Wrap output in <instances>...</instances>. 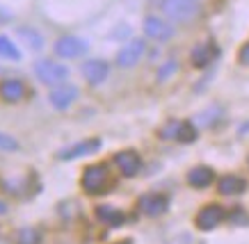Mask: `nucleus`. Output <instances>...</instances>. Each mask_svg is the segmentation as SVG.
Wrapping results in <instances>:
<instances>
[{"instance_id":"obj_21","label":"nucleus","mask_w":249,"mask_h":244,"mask_svg":"<svg viewBox=\"0 0 249 244\" xmlns=\"http://www.w3.org/2000/svg\"><path fill=\"white\" fill-rule=\"evenodd\" d=\"M21 148V144H18V139H14L12 135H7V132H0V151L5 153H14Z\"/></svg>"},{"instance_id":"obj_15","label":"nucleus","mask_w":249,"mask_h":244,"mask_svg":"<svg viewBox=\"0 0 249 244\" xmlns=\"http://www.w3.org/2000/svg\"><path fill=\"white\" fill-rule=\"evenodd\" d=\"M144 32H146V37L158 39V41H167L174 34V28L169 23H165L162 18L149 16V18H144Z\"/></svg>"},{"instance_id":"obj_20","label":"nucleus","mask_w":249,"mask_h":244,"mask_svg":"<svg viewBox=\"0 0 249 244\" xmlns=\"http://www.w3.org/2000/svg\"><path fill=\"white\" fill-rule=\"evenodd\" d=\"M0 57H5V60H14V62L21 60V50L16 48V44L9 37H0Z\"/></svg>"},{"instance_id":"obj_5","label":"nucleus","mask_w":249,"mask_h":244,"mask_svg":"<svg viewBox=\"0 0 249 244\" xmlns=\"http://www.w3.org/2000/svg\"><path fill=\"white\" fill-rule=\"evenodd\" d=\"M144 50H146L144 39H133V41H128V44L119 50V55H117V66H121V69H133L137 62L142 60Z\"/></svg>"},{"instance_id":"obj_23","label":"nucleus","mask_w":249,"mask_h":244,"mask_svg":"<svg viewBox=\"0 0 249 244\" xmlns=\"http://www.w3.org/2000/svg\"><path fill=\"white\" fill-rule=\"evenodd\" d=\"M174 69H176V62H169V64H167L165 69H160V73H158V80H165V78L169 76V73H172Z\"/></svg>"},{"instance_id":"obj_3","label":"nucleus","mask_w":249,"mask_h":244,"mask_svg":"<svg viewBox=\"0 0 249 244\" xmlns=\"http://www.w3.org/2000/svg\"><path fill=\"white\" fill-rule=\"evenodd\" d=\"M80 185L87 194H103L107 187V167L106 164H91L83 171Z\"/></svg>"},{"instance_id":"obj_19","label":"nucleus","mask_w":249,"mask_h":244,"mask_svg":"<svg viewBox=\"0 0 249 244\" xmlns=\"http://www.w3.org/2000/svg\"><path fill=\"white\" fill-rule=\"evenodd\" d=\"M18 37H21L32 50H41V48H44V37H41L37 30H32V28H18Z\"/></svg>"},{"instance_id":"obj_7","label":"nucleus","mask_w":249,"mask_h":244,"mask_svg":"<svg viewBox=\"0 0 249 244\" xmlns=\"http://www.w3.org/2000/svg\"><path fill=\"white\" fill-rule=\"evenodd\" d=\"M137 206H140V212L146 214V217H160L162 212H167L169 198L160 192H151V194H144Z\"/></svg>"},{"instance_id":"obj_22","label":"nucleus","mask_w":249,"mask_h":244,"mask_svg":"<svg viewBox=\"0 0 249 244\" xmlns=\"http://www.w3.org/2000/svg\"><path fill=\"white\" fill-rule=\"evenodd\" d=\"M238 60H240L245 66H249V44H245V46L240 48V53H238Z\"/></svg>"},{"instance_id":"obj_18","label":"nucleus","mask_w":249,"mask_h":244,"mask_svg":"<svg viewBox=\"0 0 249 244\" xmlns=\"http://www.w3.org/2000/svg\"><path fill=\"white\" fill-rule=\"evenodd\" d=\"M96 219L103 221V224H107V226H114V228H117V226H121V224L126 221V214L114 206H98L96 208Z\"/></svg>"},{"instance_id":"obj_9","label":"nucleus","mask_w":249,"mask_h":244,"mask_svg":"<svg viewBox=\"0 0 249 244\" xmlns=\"http://www.w3.org/2000/svg\"><path fill=\"white\" fill-rule=\"evenodd\" d=\"M101 148V139H83V142H78V144H71L67 148H62L57 153V158L60 160H78V158H83V155H91V153H98Z\"/></svg>"},{"instance_id":"obj_17","label":"nucleus","mask_w":249,"mask_h":244,"mask_svg":"<svg viewBox=\"0 0 249 244\" xmlns=\"http://www.w3.org/2000/svg\"><path fill=\"white\" fill-rule=\"evenodd\" d=\"M245 187H247V183L242 180L240 176H233V174L222 176V178H219V183H217L219 194H224V196H235V194H242V192H245Z\"/></svg>"},{"instance_id":"obj_1","label":"nucleus","mask_w":249,"mask_h":244,"mask_svg":"<svg viewBox=\"0 0 249 244\" xmlns=\"http://www.w3.org/2000/svg\"><path fill=\"white\" fill-rule=\"evenodd\" d=\"M35 76H37L44 84H51V87H60V84L67 82L69 69H67V66H62V64H57V62L39 60L37 64H35Z\"/></svg>"},{"instance_id":"obj_12","label":"nucleus","mask_w":249,"mask_h":244,"mask_svg":"<svg viewBox=\"0 0 249 244\" xmlns=\"http://www.w3.org/2000/svg\"><path fill=\"white\" fill-rule=\"evenodd\" d=\"M25 82L18 80V78H5V80H0V98L5 100V103H18L23 100L25 96Z\"/></svg>"},{"instance_id":"obj_25","label":"nucleus","mask_w":249,"mask_h":244,"mask_svg":"<svg viewBox=\"0 0 249 244\" xmlns=\"http://www.w3.org/2000/svg\"><path fill=\"white\" fill-rule=\"evenodd\" d=\"M9 18V14H2V12H0V21H7Z\"/></svg>"},{"instance_id":"obj_2","label":"nucleus","mask_w":249,"mask_h":244,"mask_svg":"<svg viewBox=\"0 0 249 244\" xmlns=\"http://www.w3.org/2000/svg\"><path fill=\"white\" fill-rule=\"evenodd\" d=\"M160 9L174 21H190L199 14V0H160Z\"/></svg>"},{"instance_id":"obj_26","label":"nucleus","mask_w":249,"mask_h":244,"mask_svg":"<svg viewBox=\"0 0 249 244\" xmlns=\"http://www.w3.org/2000/svg\"><path fill=\"white\" fill-rule=\"evenodd\" d=\"M117 244H130V242H117Z\"/></svg>"},{"instance_id":"obj_6","label":"nucleus","mask_w":249,"mask_h":244,"mask_svg":"<svg viewBox=\"0 0 249 244\" xmlns=\"http://www.w3.org/2000/svg\"><path fill=\"white\" fill-rule=\"evenodd\" d=\"M89 44L80 37H60L55 41V53L64 57V60H71V57H80L83 53H87Z\"/></svg>"},{"instance_id":"obj_11","label":"nucleus","mask_w":249,"mask_h":244,"mask_svg":"<svg viewBox=\"0 0 249 244\" xmlns=\"http://www.w3.org/2000/svg\"><path fill=\"white\" fill-rule=\"evenodd\" d=\"M76 98H78V87H73V84H60V87H55L53 92L48 94V103L55 110H67Z\"/></svg>"},{"instance_id":"obj_8","label":"nucleus","mask_w":249,"mask_h":244,"mask_svg":"<svg viewBox=\"0 0 249 244\" xmlns=\"http://www.w3.org/2000/svg\"><path fill=\"white\" fill-rule=\"evenodd\" d=\"M224 217H227L224 208L219 206V203H211V206H206L199 210V214H196V226L201 230H213L224 221Z\"/></svg>"},{"instance_id":"obj_13","label":"nucleus","mask_w":249,"mask_h":244,"mask_svg":"<svg viewBox=\"0 0 249 244\" xmlns=\"http://www.w3.org/2000/svg\"><path fill=\"white\" fill-rule=\"evenodd\" d=\"M80 71H83L85 80L91 84H101L110 76V66H107V62H103V60H87Z\"/></svg>"},{"instance_id":"obj_16","label":"nucleus","mask_w":249,"mask_h":244,"mask_svg":"<svg viewBox=\"0 0 249 244\" xmlns=\"http://www.w3.org/2000/svg\"><path fill=\"white\" fill-rule=\"evenodd\" d=\"M215 180V171L211 167H195L188 171V185L196 187V190H204Z\"/></svg>"},{"instance_id":"obj_24","label":"nucleus","mask_w":249,"mask_h":244,"mask_svg":"<svg viewBox=\"0 0 249 244\" xmlns=\"http://www.w3.org/2000/svg\"><path fill=\"white\" fill-rule=\"evenodd\" d=\"M0 214H7V206H5L2 201H0Z\"/></svg>"},{"instance_id":"obj_4","label":"nucleus","mask_w":249,"mask_h":244,"mask_svg":"<svg viewBox=\"0 0 249 244\" xmlns=\"http://www.w3.org/2000/svg\"><path fill=\"white\" fill-rule=\"evenodd\" d=\"M162 139H176L181 144H190L196 139V128L188 121H169L165 128L160 130Z\"/></svg>"},{"instance_id":"obj_14","label":"nucleus","mask_w":249,"mask_h":244,"mask_svg":"<svg viewBox=\"0 0 249 244\" xmlns=\"http://www.w3.org/2000/svg\"><path fill=\"white\" fill-rule=\"evenodd\" d=\"M114 164L124 176H135L142 169V158L135 151H119L114 155Z\"/></svg>"},{"instance_id":"obj_10","label":"nucleus","mask_w":249,"mask_h":244,"mask_svg":"<svg viewBox=\"0 0 249 244\" xmlns=\"http://www.w3.org/2000/svg\"><path fill=\"white\" fill-rule=\"evenodd\" d=\"M217 55H219V48L215 46L213 41H204V44H199V46L192 48L190 62H192V66H196V69H206L211 62H215Z\"/></svg>"}]
</instances>
